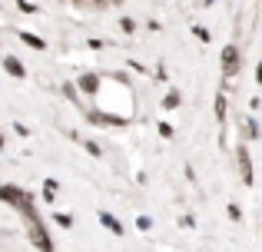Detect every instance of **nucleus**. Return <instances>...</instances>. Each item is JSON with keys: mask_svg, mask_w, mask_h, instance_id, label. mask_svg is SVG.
Wrapping results in <instances>:
<instances>
[{"mask_svg": "<svg viewBox=\"0 0 262 252\" xmlns=\"http://www.w3.org/2000/svg\"><path fill=\"white\" fill-rule=\"evenodd\" d=\"M0 202H7V206H13L17 213H27V216H33V193H27V189H20V186H0Z\"/></svg>", "mask_w": 262, "mask_h": 252, "instance_id": "1", "label": "nucleus"}, {"mask_svg": "<svg viewBox=\"0 0 262 252\" xmlns=\"http://www.w3.org/2000/svg\"><path fill=\"white\" fill-rule=\"evenodd\" d=\"M239 70H243V53H239V47L236 43L223 47V73L226 77H236Z\"/></svg>", "mask_w": 262, "mask_h": 252, "instance_id": "2", "label": "nucleus"}, {"mask_svg": "<svg viewBox=\"0 0 262 252\" xmlns=\"http://www.w3.org/2000/svg\"><path fill=\"white\" fill-rule=\"evenodd\" d=\"M30 242H33L40 252H53V242H50V236H47V229L40 226L37 216H30Z\"/></svg>", "mask_w": 262, "mask_h": 252, "instance_id": "3", "label": "nucleus"}, {"mask_svg": "<svg viewBox=\"0 0 262 252\" xmlns=\"http://www.w3.org/2000/svg\"><path fill=\"white\" fill-rule=\"evenodd\" d=\"M239 173H243V182L246 186H252L256 182V176H252V159H249V149L239 146Z\"/></svg>", "mask_w": 262, "mask_h": 252, "instance_id": "4", "label": "nucleus"}, {"mask_svg": "<svg viewBox=\"0 0 262 252\" xmlns=\"http://www.w3.org/2000/svg\"><path fill=\"white\" fill-rule=\"evenodd\" d=\"M4 70H7V73H10V77H13V80H24V77H27V70H24V63H20V60H17V57H4Z\"/></svg>", "mask_w": 262, "mask_h": 252, "instance_id": "5", "label": "nucleus"}, {"mask_svg": "<svg viewBox=\"0 0 262 252\" xmlns=\"http://www.w3.org/2000/svg\"><path fill=\"white\" fill-rule=\"evenodd\" d=\"M100 222H103V226H106L113 236H123V222L116 219V216H110V213H100Z\"/></svg>", "mask_w": 262, "mask_h": 252, "instance_id": "6", "label": "nucleus"}, {"mask_svg": "<svg viewBox=\"0 0 262 252\" xmlns=\"http://www.w3.org/2000/svg\"><path fill=\"white\" fill-rule=\"evenodd\" d=\"M20 40H24V43L30 47V50H47V43L37 37V33H30V30H24V33H20Z\"/></svg>", "mask_w": 262, "mask_h": 252, "instance_id": "7", "label": "nucleus"}, {"mask_svg": "<svg viewBox=\"0 0 262 252\" xmlns=\"http://www.w3.org/2000/svg\"><path fill=\"white\" fill-rule=\"evenodd\" d=\"M96 86H100V80H96L93 73H83V77H80V90H86V93H96Z\"/></svg>", "mask_w": 262, "mask_h": 252, "instance_id": "8", "label": "nucleus"}, {"mask_svg": "<svg viewBox=\"0 0 262 252\" xmlns=\"http://www.w3.org/2000/svg\"><path fill=\"white\" fill-rule=\"evenodd\" d=\"M57 189H60V186H57V179H47V182H43V199H47V202H53V199H57Z\"/></svg>", "mask_w": 262, "mask_h": 252, "instance_id": "9", "label": "nucleus"}, {"mask_svg": "<svg viewBox=\"0 0 262 252\" xmlns=\"http://www.w3.org/2000/svg\"><path fill=\"white\" fill-rule=\"evenodd\" d=\"M179 103H183V97H179L176 90H169V93H166V100H163V106H166V110H176Z\"/></svg>", "mask_w": 262, "mask_h": 252, "instance_id": "10", "label": "nucleus"}, {"mask_svg": "<svg viewBox=\"0 0 262 252\" xmlns=\"http://www.w3.org/2000/svg\"><path fill=\"white\" fill-rule=\"evenodd\" d=\"M226 213H229V219H232V222H239V219H243V209H239L236 202H229V209H226Z\"/></svg>", "mask_w": 262, "mask_h": 252, "instance_id": "11", "label": "nucleus"}, {"mask_svg": "<svg viewBox=\"0 0 262 252\" xmlns=\"http://www.w3.org/2000/svg\"><path fill=\"white\" fill-rule=\"evenodd\" d=\"M216 117L226 120V100H223V97H216Z\"/></svg>", "mask_w": 262, "mask_h": 252, "instance_id": "12", "label": "nucleus"}, {"mask_svg": "<svg viewBox=\"0 0 262 252\" xmlns=\"http://www.w3.org/2000/svg\"><path fill=\"white\" fill-rule=\"evenodd\" d=\"M17 7H20V10H24V13H33V10H37V7H33L30 0H17Z\"/></svg>", "mask_w": 262, "mask_h": 252, "instance_id": "13", "label": "nucleus"}, {"mask_svg": "<svg viewBox=\"0 0 262 252\" xmlns=\"http://www.w3.org/2000/svg\"><path fill=\"white\" fill-rule=\"evenodd\" d=\"M160 136H166V140H169V136H173V126H169V123H160Z\"/></svg>", "mask_w": 262, "mask_h": 252, "instance_id": "14", "label": "nucleus"}, {"mask_svg": "<svg viewBox=\"0 0 262 252\" xmlns=\"http://www.w3.org/2000/svg\"><path fill=\"white\" fill-rule=\"evenodd\" d=\"M123 30H126V33H133V30H136V24H133L129 17H123Z\"/></svg>", "mask_w": 262, "mask_h": 252, "instance_id": "15", "label": "nucleus"}, {"mask_svg": "<svg viewBox=\"0 0 262 252\" xmlns=\"http://www.w3.org/2000/svg\"><path fill=\"white\" fill-rule=\"evenodd\" d=\"M256 83H259V86H262V63H259V66H256Z\"/></svg>", "mask_w": 262, "mask_h": 252, "instance_id": "16", "label": "nucleus"}, {"mask_svg": "<svg viewBox=\"0 0 262 252\" xmlns=\"http://www.w3.org/2000/svg\"><path fill=\"white\" fill-rule=\"evenodd\" d=\"M0 146H4V133H0Z\"/></svg>", "mask_w": 262, "mask_h": 252, "instance_id": "17", "label": "nucleus"}, {"mask_svg": "<svg viewBox=\"0 0 262 252\" xmlns=\"http://www.w3.org/2000/svg\"><path fill=\"white\" fill-rule=\"evenodd\" d=\"M96 4H103V0H96Z\"/></svg>", "mask_w": 262, "mask_h": 252, "instance_id": "18", "label": "nucleus"}]
</instances>
